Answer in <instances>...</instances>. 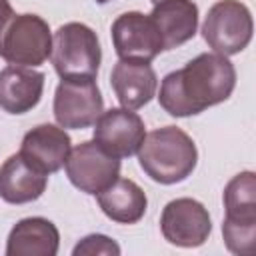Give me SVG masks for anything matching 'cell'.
<instances>
[{"mask_svg": "<svg viewBox=\"0 0 256 256\" xmlns=\"http://www.w3.org/2000/svg\"><path fill=\"white\" fill-rule=\"evenodd\" d=\"M234 86L236 68L228 56L202 52L162 78L158 102L170 116L186 118L228 100Z\"/></svg>", "mask_w": 256, "mask_h": 256, "instance_id": "6da1fadb", "label": "cell"}, {"mask_svg": "<svg viewBox=\"0 0 256 256\" xmlns=\"http://www.w3.org/2000/svg\"><path fill=\"white\" fill-rule=\"evenodd\" d=\"M136 154L146 176L160 184H178L186 180L198 162L194 140L178 126L152 130L144 136Z\"/></svg>", "mask_w": 256, "mask_h": 256, "instance_id": "7a4b0ae2", "label": "cell"}, {"mask_svg": "<svg viewBox=\"0 0 256 256\" xmlns=\"http://www.w3.org/2000/svg\"><path fill=\"white\" fill-rule=\"evenodd\" d=\"M222 238L226 248L238 256H250L256 248V174L244 170L224 188Z\"/></svg>", "mask_w": 256, "mask_h": 256, "instance_id": "3957f363", "label": "cell"}, {"mask_svg": "<svg viewBox=\"0 0 256 256\" xmlns=\"http://www.w3.org/2000/svg\"><path fill=\"white\" fill-rule=\"evenodd\" d=\"M50 60L60 78H96L102 60L96 32L82 22L62 24L54 32Z\"/></svg>", "mask_w": 256, "mask_h": 256, "instance_id": "277c9868", "label": "cell"}, {"mask_svg": "<svg viewBox=\"0 0 256 256\" xmlns=\"http://www.w3.org/2000/svg\"><path fill=\"white\" fill-rule=\"evenodd\" d=\"M52 52L48 22L38 14H14L0 34V56L14 66H40Z\"/></svg>", "mask_w": 256, "mask_h": 256, "instance_id": "5b68a950", "label": "cell"}, {"mask_svg": "<svg viewBox=\"0 0 256 256\" xmlns=\"http://www.w3.org/2000/svg\"><path fill=\"white\" fill-rule=\"evenodd\" d=\"M252 32V14L240 0H218L210 6L202 24V38L222 56L240 54L250 44Z\"/></svg>", "mask_w": 256, "mask_h": 256, "instance_id": "8992f818", "label": "cell"}, {"mask_svg": "<svg viewBox=\"0 0 256 256\" xmlns=\"http://www.w3.org/2000/svg\"><path fill=\"white\" fill-rule=\"evenodd\" d=\"M52 110L64 130H82L104 112V98L94 78H62L54 92Z\"/></svg>", "mask_w": 256, "mask_h": 256, "instance_id": "52a82bcc", "label": "cell"}, {"mask_svg": "<svg viewBox=\"0 0 256 256\" xmlns=\"http://www.w3.org/2000/svg\"><path fill=\"white\" fill-rule=\"evenodd\" d=\"M64 168L72 186L86 194H98L120 176V158L102 150L94 140H86L70 150Z\"/></svg>", "mask_w": 256, "mask_h": 256, "instance_id": "ba28073f", "label": "cell"}, {"mask_svg": "<svg viewBox=\"0 0 256 256\" xmlns=\"http://www.w3.org/2000/svg\"><path fill=\"white\" fill-rule=\"evenodd\" d=\"M160 230L164 240L180 248L202 246L210 232L212 220L206 206L194 198L170 200L160 214Z\"/></svg>", "mask_w": 256, "mask_h": 256, "instance_id": "9c48e42d", "label": "cell"}, {"mask_svg": "<svg viewBox=\"0 0 256 256\" xmlns=\"http://www.w3.org/2000/svg\"><path fill=\"white\" fill-rule=\"evenodd\" d=\"M112 44L120 60H140L152 62L164 48L162 38L148 14L142 12H124L120 14L110 28Z\"/></svg>", "mask_w": 256, "mask_h": 256, "instance_id": "30bf717a", "label": "cell"}, {"mask_svg": "<svg viewBox=\"0 0 256 256\" xmlns=\"http://www.w3.org/2000/svg\"><path fill=\"white\" fill-rule=\"evenodd\" d=\"M144 136V120L124 106L102 112L94 122V142L116 158L134 156Z\"/></svg>", "mask_w": 256, "mask_h": 256, "instance_id": "8fae6325", "label": "cell"}, {"mask_svg": "<svg viewBox=\"0 0 256 256\" xmlns=\"http://www.w3.org/2000/svg\"><path fill=\"white\" fill-rule=\"evenodd\" d=\"M72 150V140L62 126L38 124L28 130L20 144V154L46 174L58 172Z\"/></svg>", "mask_w": 256, "mask_h": 256, "instance_id": "7c38bea8", "label": "cell"}, {"mask_svg": "<svg viewBox=\"0 0 256 256\" xmlns=\"http://www.w3.org/2000/svg\"><path fill=\"white\" fill-rule=\"evenodd\" d=\"M110 84L124 108L138 110L156 96L158 78L150 62L118 60L110 72Z\"/></svg>", "mask_w": 256, "mask_h": 256, "instance_id": "4fadbf2b", "label": "cell"}, {"mask_svg": "<svg viewBox=\"0 0 256 256\" xmlns=\"http://www.w3.org/2000/svg\"><path fill=\"white\" fill-rule=\"evenodd\" d=\"M48 184V174L36 168L20 152L0 166V198L8 204H28L38 200Z\"/></svg>", "mask_w": 256, "mask_h": 256, "instance_id": "5bb4252c", "label": "cell"}, {"mask_svg": "<svg viewBox=\"0 0 256 256\" xmlns=\"http://www.w3.org/2000/svg\"><path fill=\"white\" fill-rule=\"evenodd\" d=\"M46 76L30 66H6L0 70V108L8 114H26L38 106Z\"/></svg>", "mask_w": 256, "mask_h": 256, "instance_id": "9a60e30c", "label": "cell"}, {"mask_svg": "<svg viewBox=\"0 0 256 256\" xmlns=\"http://www.w3.org/2000/svg\"><path fill=\"white\" fill-rule=\"evenodd\" d=\"M162 38V48L172 50L194 38L198 30V6L192 0H162L148 14Z\"/></svg>", "mask_w": 256, "mask_h": 256, "instance_id": "2e32d148", "label": "cell"}, {"mask_svg": "<svg viewBox=\"0 0 256 256\" xmlns=\"http://www.w3.org/2000/svg\"><path fill=\"white\" fill-rule=\"evenodd\" d=\"M60 232L48 218L30 216L18 220L6 240V256H56Z\"/></svg>", "mask_w": 256, "mask_h": 256, "instance_id": "e0dca14e", "label": "cell"}, {"mask_svg": "<svg viewBox=\"0 0 256 256\" xmlns=\"http://www.w3.org/2000/svg\"><path fill=\"white\" fill-rule=\"evenodd\" d=\"M100 210L118 224H136L144 218L148 198L144 190L130 178H116L96 194Z\"/></svg>", "mask_w": 256, "mask_h": 256, "instance_id": "ac0fdd59", "label": "cell"}, {"mask_svg": "<svg viewBox=\"0 0 256 256\" xmlns=\"http://www.w3.org/2000/svg\"><path fill=\"white\" fill-rule=\"evenodd\" d=\"M120 256V246L106 234H88L72 250V256Z\"/></svg>", "mask_w": 256, "mask_h": 256, "instance_id": "d6986e66", "label": "cell"}, {"mask_svg": "<svg viewBox=\"0 0 256 256\" xmlns=\"http://www.w3.org/2000/svg\"><path fill=\"white\" fill-rule=\"evenodd\" d=\"M12 16H14V10H12L10 2L8 0H0V34L8 26V22L12 20Z\"/></svg>", "mask_w": 256, "mask_h": 256, "instance_id": "ffe728a7", "label": "cell"}, {"mask_svg": "<svg viewBox=\"0 0 256 256\" xmlns=\"http://www.w3.org/2000/svg\"><path fill=\"white\" fill-rule=\"evenodd\" d=\"M106 2H110V0H96V4H106Z\"/></svg>", "mask_w": 256, "mask_h": 256, "instance_id": "44dd1931", "label": "cell"}, {"mask_svg": "<svg viewBox=\"0 0 256 256\" xmlns=\"http://www.w3.org/2000/svg\"><path fill=\"white\" fill-rule=\"evenodd\" d=\"M150 2H152V4H158V2H162V0H150Z\"/></svg>", "mask_w": 256, "mask_h": 256, "instance_id": "7402d4cb", "label": "cell"}]
</instances>
